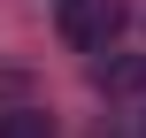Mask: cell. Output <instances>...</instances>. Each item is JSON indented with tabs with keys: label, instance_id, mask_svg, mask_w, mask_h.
Instances as JSON below:
<instances>
[{
	"label": "cell",
	"instance_id": "obj_1",
	"mask_svg": "<svg viewBox=\"0 0 146 138\" xmlns=\"http://www.w3.org/2000/svg\"><path fill=\"white\" fill-rule=\"evenodd\" d=\"M115 31H123V0H62V38L77 54H108Z\"/></svg>",
	"mask_w": 146,
	"mask_h": 138
},
{
	"label": "cell",
	"instance_id": "obj_2",
	"mask_svg": "<svg viewBox=\"0 0 146 138\" xmlns=\"http://www.w3.org/2000/svg\"><path fill=\"white\" fill-rule=\"evenodd\" d=\"M0 138H62V131H54L46 108H8L0 115Z\"/></svg>",
	"mask_w": 146,
	"mask_h": 138
},
{
	"label": "cell",
	"instance_id": "obj_3",
	"mask_svg": "<svg viewBox=\"0 0 146 138\" xmlns=\"http://www.w3.org/2000/svg\"><path fill=\"white\" fill-rule=\"evenodd\" d=\"M100 85H108V92H139V85H146V54H123V61H108V69H100Z\"/></svg>",
	"mask_w": 146,
	"mask_h": 138
},
{
	"label": "cell",
	"instance_id": "obj_4",
	"mask_svg": "<svg viewBox=\"0 0 146 138\" xmlns=\"http://www.w3.org/2000/svg\"><path fill=\"white\" fill-rule=\"evenodd\" d=\"M139 138H146V123H139Z\"/></svg>",
	"mask_w": 146,
	"mask_h": 138
}]
</instances>
